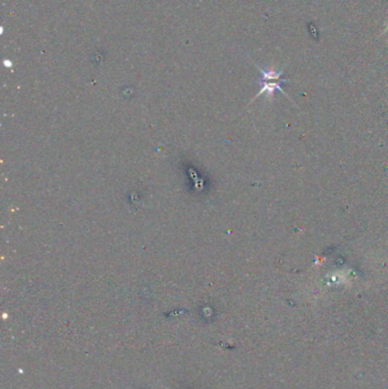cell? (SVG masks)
<instances>
[{
    "label": "cell",
    "instance_id": "obj_1",
    "mask_svg": "<svg viewBox=\"0 0 388 389\" xmlns=\"http://www.w3.org/2000/svg\"><path fill=\"white\" fill-rule=\"evenodd\" d=\"M289 81H291V80H288V79L287 80L286 79L278 80V81H262V89L260 90V93L256 95V97L261 96V95H263V94H266L268 95V97L272 98L273 95H275V93L278 90V91H280V93H283L285 96L289 98L288 95L283 90V87H281L283 83H286Z\"/></svg>",
    "mask_w": 388,
    "mask_h": 389
},
{
    "label": "cell",
    "instance_id": "obj_3",
    "mask_svg": "<svg viewBox=\"0 0 388 389\" xmlns=\"http://www.w3.org/2000/svg\"><path fill=\"white\" fill-rule=\"evenodd\" d=\"M387 31H388V24H387V26H386V29H385V31H384V32H383V34H385V33H386Z\"/></svg>",
    "mask_w": 388,
    "mask_h": 389
},
{
    "label": "cell",
    "instance_id": "obj_2",
    "mask_svg": "<svg viewBox=\"0 0 388 389\" xmlns=\"http://www.w3.org/2000/svg\"><path fill=\"white\" fill-rule=\"evenodd\" d=\"M258 70H260L262 74V81H278V80H283L281 76L284 75V70L276 71L273 67H271L268 71L262 70L260 67H258Z\"/></svg>",
    "mask_w": 388,
    "mask_h": 389
}]
</instances>
